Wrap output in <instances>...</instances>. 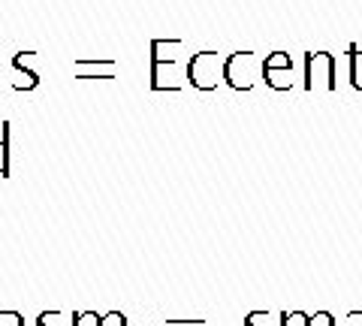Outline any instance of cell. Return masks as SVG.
<instances>
[{
	"instance_id": "1",
	"label": "cell",
	"mask_w": 362,
	"mask_h": 326,
	"mask_svg": "<svg viewBox=\"0 0 362 326\" xmlns=\"http://www.w3.org/2000/svg\"><path fill=\"white\" fill-rule=\"evenodd\" d=\"M259 76H263V61L257 52H233L221 70V78L233 91H254Z\"/></svg>"
},
{
	"instance_id": "2",
	"label": "cell",
	"mask_w": 362,
	"mask_h": 326,
	"mask_svg": "<svg viewBox=\"0 0 362 326\" xmlns=\"http://www.w3.org/2000/svg\"><path fill=\"white\" fill-rule=\"evenodd\" d=\"M335 54L329 52H308L305 54V91H335Z\"/></svg>"
},
{
	"instance_id": "3",
	"label": "cell",
	"mask_w": 362,
	"mask_h": 326,
	"mask_svg": "<svg viewBox=\"0 0 362 326\" xmlns=\"http://www.w3.org/2000/svg\"><path fill=\"white\" fill-rule=\"evenodd\" d=\"M221 70H223V64L218 61V52H199L187 66V78L199 91H214L221 82Z\"/></svg>"
},
{
	"instance_id": "4",
	"label": "cell",
	"mask_w": 362,
	"mask_h": 326,
	"mask_svg": "<svg viewBox=\"0 0 362 326\" xmlns=\"http://www.w3.org/2000/svg\"><path fill=\"white\" fill-rule=\"evenodd\" d=\"M266 76V85L272 88V91H290L293 85V70H263Z\"/></svg>"
},
{
	"instance_id": "5",
	"label": "cell",
	"mask_w": 362,
	"mask_h": 326,
	"mask_svg": "<svg viewBox=\"0 0 362 326\" xmlns=\"http://www.w3.org/2000/svg\"><path fill=\"white\" fill-rule=\"evenodd\" d=\"M347 54H350V85L362 91V52L356 46H350Z\"/></svg>"
},
{
	"instance_id": "6",
	"label": "cell",
	"mask_w": 362,
	"mask_h": 326,
	"mask_svg": "<svg viewBox=\"0 0 362 326\" xmlns=\"http://www.w3.org/2000/svg\"><path fill=\"white\" fill-rule=\"evenodd\" d=\"M263 70H293V58L287 52H272L263 61Z\"/></svg>"
},
{
	"instance_id": "7",
	"label": "cell",
	"mask_w": 362,
	"mask_h": 326,
	"mask_svg": "<svg viewBox=\"0 0 362 326\" xmlns=\"http://www.w3.org/2000/svg\"><path fill=\"white\" fill-rule=\"evenodd\" d=\"M278 323L281 326H311V314H305V311H281Z\"/></svg>"
},
{
	"instance_id": "8",
	"label": "cell",
	"mask_w": 362,
	"mask_h": 326,
	"mask_svg": "<svg viewBox=\"0 0 362 326\" xmlns=\"http://www.w3.org/2000/svg\"><path fill=\"white\" fill-rule=\"evenodd\" d=\"M100 326H127V318L121 311H109L106 318H100Z\"/></svg>"
},
{
	"instance_id": "9",
	"label": "cell",
	"mask_w": 362,
	"mask_h": 326,
	"mask_svg": "<svg viewBox=\"0 0 362 326\" xmlns=\"http://www.w3.org/2000/svg\"><path fill=\"white\" fill-rule=\"evenodd\" d=\"M311 326H335V318L329 311H317L311 318Z\"/></svg>"
},
{
	"instance_id": "10",
	"label": "cell",
	"mask_w": 362,
	"mask_h": 326,
	"mask_svg": "<svg viewBox=\"0 0 362 326\" xmlns=\"http://www.w3.org/2000/svg\"><path fill=\"white\" fill-rule=\"evenodd\" d=\"M9 175V161H6V136L0 139V178Z\"/></svg>"
},
{
	"instance_id": "11",
	"label": "cell",
	"mask_w": 362,
	"mask_h": 326,
	"mask_svg": "<svg viewBox=\"0 0 362 326\" xmlns=\"http://www.w3.org/2000/svg\"><path fill=\"white\" fill-rule=\"evenodd\" d=\"M166 326H206V320H169Z\"/></svg>"
},
{
	"instance_id": "12",
	"label": "cell",
	"mask_w": 362,
	"mask_h": 326,
	"mask_svg": "<svg viewBox=\"0 0 362 326\" xmlns=\"http://www.w3.org/2000/svg\"><path fill=\"white\" fill-rule=\"evenodd\" d=\"M347 320H354V326H359V323H362V311H350Z\"/></svg>"
},
{
	"instance_id": "13",
	"label": "cell",
	"mask_w": 362,
	"mask_h": 326,
	"mask_svg": "<svg viewBox=\"0 0 362 326\" xmlns=\"http://www.w3.org/2000/svg\"><path fill=\"white\" fill-rule=\"evenodd\" d=\"M13 326H21V318H18V320H16V323H13Z\"/></svg>"
},
{
	"instance_id": "14",
	"label": "cell",
	"mask_w": 362,
	"mask_h": 326,
	"mask_svg": "<svg viewBox=\"0 0 362 326\" xmlns=\"http://www.w3.org/2000/svg\"><path fill=\"white\" fill-rule=\"evenodd\" d=\"M359 326H362V323H359Z\"/></svg>"
}]
</instances>
